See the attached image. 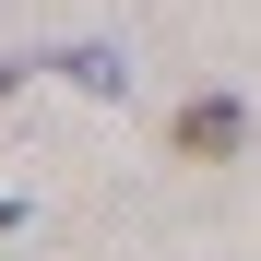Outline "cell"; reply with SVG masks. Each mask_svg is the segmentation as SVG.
Returning <instances> with one entry per match:
<instances>
[{
	"instance_id": "obj_1",
	"label": "cell",
	"mask_w": 261,
	"mask_h": 261,
	"mask_svg": "<svg viewBox=\"0 0 261 261\" xmlns=\"http://www.w3.org/2000/svg\"><path fill=\"white\" fill-rule=\"evenodd\" d=\"M238 143H249V107L238 95H190L178 107V154H238Z\"/></svg>"
},
{
	"instance_id": "obj_2",
	"label": "cell",
	"mask_w": 261,
	"mask_h": 261,
	"mask_svg": "<svg viewBox=\"0 0 261 261\" xmlns=\"http://www.w3.org/2000/svg\"><path fill=\"white\" fill-rule=\"evenodd\" d=\"M0 226H12V202H0Z\"/></svg>"
}]
</instances>
